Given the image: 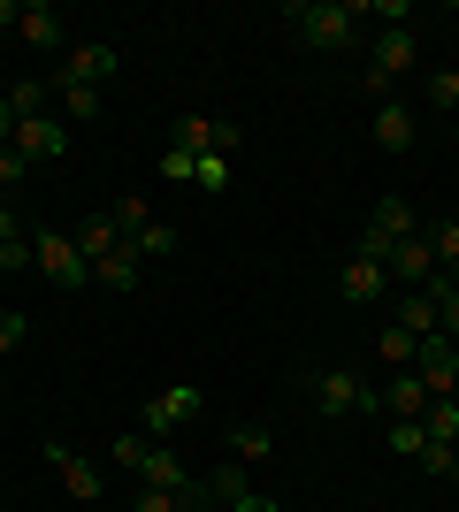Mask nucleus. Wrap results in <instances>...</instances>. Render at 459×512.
Instances as JSON below:
<instances>
[{
	"instance_id": "40",
	"label": "nucleus",
	"mask_w": 459,
	"mask_h": 512,
	"mask_svg": "<svg viewBox=\"0 0 459 512\" xmlns=\"http://www.w3.org/2000/svg\"><path fill=\"white\" fill-rule=\"evenodd\" d=\"M0 146H16V115H8V100H0Z\"/></svg>"
},
{
	"instance_id": "2",
	"label": "nucleus",
	"mask_w": 459,
	"mask_h": 512,
	"mask_svg": "<svg viewBox=\"0 0 459 512\" xmlns=\"http://www.w3.org/2000/svg\"><path fill=\"white\" fill-rule=\"evenodd\" d=\"M375 406H383V390H368L352 367H322L314 375V413L322 421H352V413H375Z\"/></svg>"
},
{
	"instance_id": "41",
	"label": "nucleus",
	"mask_w": 459,
	"mask_h": 512,
	"mask_svg": "<svg viewBox=\"0 0 459 512\" xmlns=\"http://www.w3.org/2000/svg\"><path fill=\"white\" fill-rule=\"evenodd\" d=\"M238 512H284V505H276V497H245Z\"/></svg>"
},
{
	"instance_id": "21",
	"label": "nucleus",
	"mask_w": 459,
	"mask_h": 512,
	"mask_svg": "<svg viewBox=\"0 0 459 512\" xmlns=\"http://www.w3.org/2000/svg\"><path fill=\"white\" fill-rule=\"evenodd\" d=\"M207 497H222V505L238 512L245 497H261V490H253V482H245V467H238V459H222V467H215V482H207Z\"/></svg>"
},
{
	"instance_id": "34",
	"label": "nucleus",
	"mask_w": 459,
	"mask_h": 512,
	"mask_svg": "<svg viewBox=\"0 0 459 512\" xmlns=\"http://www.w3.org/2000/svg\"><path fill=\"white\" fill-rule=\"evenodd\" d=\"M23 337H31V321H23L16 306H8V314H0V360H8V352H16Z\"/></svg>"
},
{
	"instance_id": "18",
	"label": "nucleus",
	"mask_w": 459,
	"mask_h": 512,
	"mask_svg": "<svg viewBox=\"0 0 459 512\" xmlns=\"http://www.w3.org/2000/svg\"><path fill=\"white\" fill-rule=\"evenodd\" d=\"M23 46H62V16L46 8V0H23V23H16Z\"/></svg>"
},
{
	"instance_id": "33",
	"label": "nucleus",
	"mask_w": 459,
	"mask_h": 512,
	"mask_svg": "<svg viewBox=\"0 0 459 512\" xmlns=\"http://www.w3.org/2000/svg\"><path fill=\"white\" fill-rule=\"evenodd\" d=\"M421 474H437V482H444V474H459V451L452 444H429V451H421Z\"/></svg>"
},
{
	"instance_id": "8",
	"label": "nucleus",
	"mask_w": 459,
	"mask_h": 512,
	"mask_svg": "<svg viewBox=\"0 0 459 512\" xmlns=\"http://www.w3.org/2000/svg\"><path fill=\"white\" fill-rule=\"evenodd\" d=\"M46 467L62 474V490L77 497V505H92V497L108 490V482H100V467H92L85 451H69V444H46Z\"/></svg>"
},
{
	"instance_id": "12",
	"label": "nucleus",
	"mask_w": 459,
	"mask_h": 512,
	"mask_svg": "<svg viewBox=\"0 0 459 512\" xmlns=\"http://www.w3.org/2000/svg\"><path fill=\"white\" fill-rule=\"evenodd\" d=\"M77 253H85V268H100V260L115 253V245H123V230H115V214H85V222H77Z\"/></svg>"
},
{
	"instance_id": "37",
	"label": "nucleus",
	"mask_w": 459,
	"mask_h": 512,
	"mask_svg": "<svg viewBox=\"0 0 459 512\" xmlns=\"http://www.w3.org/2000/svg\"><path fill=\"white\" fill-rule=\"evenodd\" d=\"M8 268H31V237H8V245H0V276H8Z\"/></svg>"
},
{
	"instance_id": "19",
	"label": "nucleus",
	"mask_w": 459,
	"mask_h": 512,
	"mask_svg": "<svg viewBox=\"0 0 459 512\" xmlns=\"http://www.w3.org/2000/svg\"><path fill=\"white\" fill-rule=\"evenodd\" d=\"M421 291L437 299V337H452V344H459V283H444V268H437V276L421 283Z\"/></svg>"
},
{
	"instance_id": "3",
	"label": "nucleus",
	"mask_w": 459,
	"mask_h": 512,
	"mask_svg": "<svg viewBox=\"0 0 459 512\" xmlns=\"http://www.w3.org/2000/svg\"><path fill=\"white\" fill-rule=\"evenodd\" d=\"M31 268H46V283H62V291H85L92 283V268H85L69 230H31Z\"/></svg>"
},
{
	"instance_id": "10",
	"label": "nucleus",
	"mask_w": 459,
	"mask_h": 512,
	"mask_svg": "<svg viewBox=\"0 0 459 512\" xmlns=\"http://www.w3.org/2000/svg\"><path fill=\"white\" fill-rule=\"evenodd\" d=\"M383 413H391V421H421V413H429V383H421L414 367H398L391 383H383Z\"/></svg>"
},
{
	"instance_id": "23",
	"label": "nucleus",
	"mask_w": 459,
	"mask_h": 512,
	"mask_svg": "<svg viewBox=\"0 0 459 512\" xmlns=\"http://www.w3.org/2000/svg\"><path fill=\"white\" fill-rule=\"evenodd\" d=\"M398 329H414V337H437V299H429V291H406V306H398Z\"/></svg>"
},
{
	"instance_id": "9",
	"label": "nucleus",
	"mask_w": 459,
	"mask_h": 512,
	"mask_svg": "<svg viewBox=\"0 0 459 512\" xmlns=\"http://www.w3.org/2000/svg\"><path fill=\"white\" fill-rule=\"evenodd\" d=\"M383 276H398L406 291H421V283L437 276V253H429V237H398L391 260H383Z\"/></svg>"
},
{
	"instance_id": "39",
	"label": "nucleus",
	"mask_w": 459,
	"mask_h": 512,
	"mask_svg": "<svg viewBox=\"0 0 459 512\" xmlns=\"http://www.w3.org/2000/svg\"><path fill=\"white\" fill-rule=\"evenodd\" d=\"M23 23V0H0V31H16Z\"/></svg>"
},
{
	"instance_id": "20",
	"label": "nucleus",
	"mask_w": 459,
	"mask_h": 512,
	"mask_svg": "<svg viewBox=\"0 0 459 512\" xmlns=\"http://www.w3.org/2000/svg\"><path fill=\"white\" fill-rule=\"evenodd\" d=\"M207 505V490H138L131 512H199Z\"/></svg>"
},
{
	"instance_id": "14",
	"label": "nucleus",
	"mask_w": 459,
	"mask_h": 512,
	"mask_svg": "<svg viewBox=\"0 0 459 512\" xmlns=\"http://www.w3.org/2000/svg\"><path fill=\"white\" fill-rule=\"evenodd\" d=\"M383 283H391V276H383L375 260H360V253H352V260H345V276H337V291H345L352 306H375V299H383Z\"/></svg>"
},
{
	"instance_id": "5",
	"label": "nucleus",
	"mask_w": 459,
	"mask_h": 512,
	"mask_svg": "<svg viewBox=\"0 0 459 512\" xmlns=\"http://www.w3.org/2000/svg\"><path fill=\"white\" fill-rule=\"evenodd\" d=\"M184 421H199V390H161V398H146V413H138V436H176Z\"/></svg>"
},
{
	"instance_id": "28",
	"label": "nucleus",
	"mask_w": 459,
	"mask_h": 512,
	"mask_svg": "<svg viewBox=\"0 0 459 512\" xmlns=\"http://www.w3.org/2000/svg\"><path fill=\"white\" fill-rule=\"evenodd\" d=\"M131 245H138V260H161V253H176V230H169V222H146Z\"/></svg>"
},
{
	"instance_id": "15",
	"label": "nucleus",
	"mask_w": 459,
	"mask_h": 512,
	"mask_svg": "<svg viewBox=\"0 0 459 512\" xmlns=\"http://www.w3.org/2000/svg\"><path fill=\"white\" fill-rule=\"evenodd\" d=\"M375 146H383V153H406V146H414V107H398V100L375 107Z\"/></svg>"
},
{
	"instance_id": "6",
	"label": "nucleus",
	"mask_w": 459,
	"mask_h": 512,
	"mask_svg": "<svg viewBox=\"0 0 459 512\" xmlns=\"http://www.w3.org/2000/svg\"><path fill=\"white\" fill-rule=\"evenodd\" d=\"M16 153L31 161V169L62 161V153H69V123H54V115H31V123H16Z\"/></svg>"
},
{
	"instance_id": "38",
	"label": "nucleus",
	"mask_w": 459,
	"mask_h": 512,
	"mask_svg": "<svg viewBox=\"0 0 459 512\" xmlns=\"http://www.w3.org/2000/svg\"><path fill=\"white\" fill-rule=\"evenodd\" d=\"M8 237H31V230H23V222H16V199L0 192V245H8Z\"/></svg>"
},
{
	"instance_id": "35",
	"label": "nucleus",
	"mask_w": 459,
	"mask_h": 512,
	"mask_svg": "<svg viewBox=\"0 0 459 512\" xmlns=\"http://www.w3.org/2000/svg\"><path fill=\"white\" fill-rule=\"evenodd\" d=\"M23 176H31V161H23V153H16V146H0V192H16Z\"/></svg>"
},
{
	"instance_id": "43",
	"label": "nucleus",
	"mask_w": 459,
	"mask_h": 512,
	"mask_svg": "<svg viewBox=\"0 0 459 512\" xmlns=\"http://www.w3.org/2000/svg\"><path fill=\"white\" fill-rule=\"evenodd\" d=\"M452 406H459V383H452Z\"/></svg>"
},
{
	"instance_id": "7",
	"label": "nucleus",
	"mask_w": 459,
	"mask_h": 512,
	"mask_svg": "<svg viewBox=\"0 0 459 512\" xmlns=\"http://www.w3.org/2000/svg\"><path fill=\"white\" fill-rule=\"evenodd\" d=\"M414 375L429 383V398H452V383H459V344H452V337H421Z\"/></svg>"
},
{
	"instance_id": "24",
	"label": "nucleus",
	"mask_w": 459,
	"mask_h": 512,
	"mask_svg": "<svg viewBox=\"0 0 459 512\" xmlns=\"http://www.w3.org/2000/svg\"><path fill=\"white\" fill-rule=\"evenodd\" d=\"M0 100H8V115H16V123H31V115H46V85H39V77H23V85H8V92H0Z\"/></svg>"
},
{
	"instance_id": "17",
	"label": "nucleus",
	"mask_w": 459,
	"mask_h": 512,
	"mask_svg": "<svg viewBox=\"0 0 459 512\" xmlns=\"http://www.w3.org/2000/svg\"><path fill=\"white\" fill-rule=\"evenodd\" d=\"M222 451H230L238 467H261V459H276V436H268L261 421H238V428H230V444H222Z\"/></svg>"
},
{
	"instance_id": "31",
	"label": "nucleus",
	"mask_w": 459,
	"mask_h": 512,
	"mask_svg": "<svg viewBox=\"0 0 459 512\" xmlns=\"http://www.w3.org/2000/svg\"><path fill=\"white\" fill-rule=\"evenodd\" d=\"M391 451L421 459V451H429V428H421V421H391Z\"/></svg>"
},
{
	"instance_id": "36",
	"label": "nucleus",
	"mask_w": 459,
	"mask_h": 512,
	"mask_svg": "<svg viewBox=\"0 0 459 512\" xmlns=\"http://www.w3.org/2000/svg\"><path fill=\"white\" fill-rule=\"evenodd\" d=\"M192 169H199V161H192V153H161V176H169V184H192Z\"/></svg>"
},
{
	"instance_id": "4",
	"label": "nucleus",
	"mask_w": 459,
	"mask_h": 512,
	"mask_svg": "<svg viewBox=\"0 0 459 512\" xmlns=\"http://www.w3.org/2000/svg\"><path fill=\"white\" fill-rule=\"evenodd\" d=\"M169 146H176V153H192V161H207V153H222V161H230V146H238V123H222V115H176Z\"/></svg>"
},
{
	"instance_id": "25",
	"label": "nucleus",
	"mask_w": 459,
	"mask_h": 512,
	"mask_svg": "<svg viewBox=\"0 0 459 512\" xmlns=\"http://www.w3.org/2000/svg\"><path fill=\"white\" fill-rule=\"evenodd\" d=\"M421 92H429V107L459 115V69H429V77H421Z\"/></svg>"
},
{
	"instance_id": "29",
	"label": "nucleus",
	"mask_w": 459,
	"mask_h": 512,
	"mask_svg": "<svg viewBox=\"0 0 459 512\" xmlns=\"http://www.w3.org/2000/svg\"><path fill=\"white\" fill-rule=\"evenodd\" d=\"M62 115L69 123H92V115H100V92L92 85H62Z\"/></svg>"
},
{
	"instance_id": "30",
	"label": "nucleus",
	"mask_w": 459,
	"mask_h": 512,
	"mask_svg": "<svg viewBox=\"0 0 459 512\" xmlns=\"http://www.w3.org/2000/svg\"><path fill=\"white\" fill-rule=\"evenodd\" d=\"M115 230H123V237H138V230H146V222H153V207H146V199H115Z\"/></svg>"
},
{
	"instance_id": "1",
	"label": "nucleus",
	"mask_w": 459,
	"mask_h": 512,
	"mask_svg": "<svg viewBox=\"0 0 459 512\" xmlns=\"http://www.w3.org/2000/svg\"><path fill=\"white\" fill-rule=\"evenodd\" d=\"M284 23H291V39L314 46V54H345L352 31H360V0H291Z\"/></svg>"
},
{
	"instance_id": "26",
	"label": "nucleus",
	"mask_w": 459,
	"mask_h": 512,
	"mask_svg": "<svg viewBox=\"0 0 459 512\" xmlns=\"http://www.w3.org/2000/svg\"><path fill=\"white\" fill-rule=\"evenodd\" d=\"M421 237H429V253H437V268L452 276V268H459V222H429Z\"/></svg>"
},
{
	"instance_id": "11",
	"label": "nucleus",
	"mask_w": 459,
	"mask_h": 512,
	"mask_svg": "<svg viewBox=\"0 0 459 512\" xmlns=\"http://www.w3.org/2000/svg\"><path fill=\"white\" fill-rule=\"evenodd\" d=\"M100 77H115V46H69L62 85H92V92H100Z\"/></svg>"
},
{
	"instance_id": "16",
	"label": "nucleus",
	"mask_w": 459,
	"mask_h": 512,
	"mask_svg": "<svg viewBox=\"0 0 459 512\" xmlns=\"http://www.w3.org/2000/svg\"><path fill=\"white\" fill-rule=\"evenodd\" d=\"M92 276L108 283V291H138V276H146V260H138V245H131V237H123V245H115V253L100 260Z\"/></svg>"
},
{
	"instance_id": "42",
	"label": "nucleus",
	"mask_w": 459,
	"mask_h": 512,
	"mask_svg": "<svg viewBox=\"0 0 459 512\" xmlns=\"http://www.w3.org/2000/svg\"><path fill=\"white\" fill-rule=\"evenodd\" d=\"M444 283H459V268H452V276H444Z\"/></svg>"
},
{
	"instance_id": "22",
	"label": "nucleus",
	"mask_w": 459,
	"mask_h": 512,
	"mask_svg": "<svg viewBox=\"0 0 459 512\" xmlns=\"http://www.w3.org/2000/svg\"><path fill=\"white\" fill-rule=\"evenodd\" d=\"M421 428H429V444H452V451H459V406H452V398H429Z\"/></svg>"
},
{
	"instance_id": "27",
	"label": "nucleus",
	"mask_w": 459,
	"mask_h": 512,
	"mask_svg": "<svg viewBox=\"0 0 459 512\" xmlns=\"http://www.w3.org/2000/svg\"><path fill=\"white\" fill-rule=\"evenodd\" d=\"M414 352H421V337L391 321V329H383V360H391V367H414Z\"/></svg>"
},
{
	"instance_id": "32",
	"label": "nucleus",
	"mask_w": 459,
	"mask_h": 512,
	"mask_svg": "<svg viewBox=\"0 0 459 512\" xmlns=\"http://www.w3.org/2000/svg\"><path fill=\"white\" fill-rule=\"evenodd\" d=\"M192 184H199V192H222V184H230V161H222V153H207V161L192 169Z\"/></svg>"
},
{
	"instance_id": "13",
	"label": "nucleus",
	"mask_w": 459,
	"mask_h": 512,
	"mask_svg": "<svg viewBox=\"0 0 459 512\" xmlns=\"http://www.w3.org/2000/svg\"><path fill=\"white\" fill-rule=\"evenodd\" d=\"M368 230H383L391 245H398V237H421L414 199H406V192H383V199H375V214H368Z\"/></svg>"
}]
</instances>
